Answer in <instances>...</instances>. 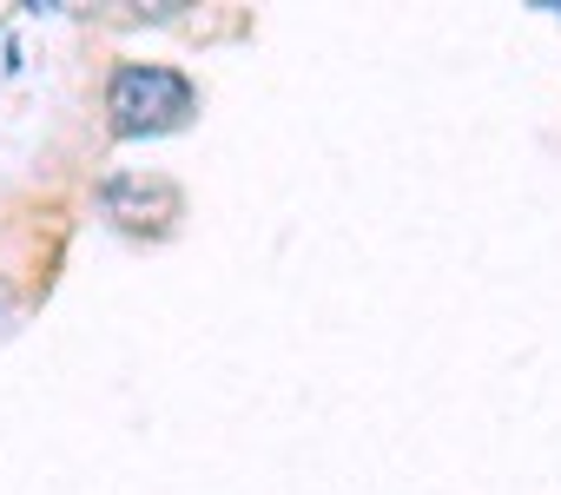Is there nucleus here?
Instances as JSON below:
<instances>
[{
	"mask_svg": "<svg viewBox=\"0 0 561 495\" xmlns=\"http://www.w3.org/2000/svg\"><path fill=\"white\" fill-rule=\"evenodd\" d=\"M106 113H113V126H119L126 139H139V133H172V126L192 119V80L172 73V67H146V60L113 67V80H106Z\"/></svg>",
	"mask_w": 561,
	"mask_h": 495,
	"instance_id": "1",
	"label": "nucleus"
}]
</instances>
